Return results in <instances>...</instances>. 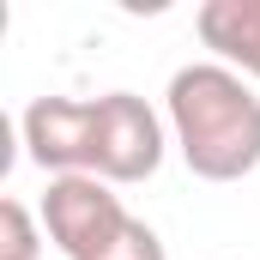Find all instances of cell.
<instances>
[{
  "mask_svg": "<svg viewBox=\"0 0 260 260\" xmlns=\"http://www.w3.org/2000/svg\"><path fill=\"white\" fill-rule=\"evenodd\" d=\"M194 30L230 73L260 79V0H206Z\"/></svg>",
  "mask_w": 260,
  "mask_h": 260,
  "instance_id": "obj_5",
  "label": "cell"
},
{
  "mask_svg": "<svg viewBox=\"0 0 260 260\" xmlns=\"http://www.w3.org/2000/svg\"><path fill=\"white\" fill-rule=\"evenodd\" d=\"M170 133L200 182H242L260 170V97L224 61H194L170 79Z\"/></svg>",
  "mask_w": 260,
  "mask_h": 260,
  "instance_id": "obj_1",
  "label": "cell"
},
{
  "mask_svg": "<svg viewBox=\"0 0 260 260\" xmlns=\"http://www.w3.org/2000/svg\"><path fill=\"white\" fill-rule=\"evenodd\" d=\"M133 212L109 194L103 176H49V194H43V230L67 260H91Z\"/></svg>",
  "mask_w": 260,
  "mask_h": 260,
  "instance_id": "obj_2",
  "label": "cell"
},
{
  "mask_svg": "<svg viewBox=\"0 0 260 260\" xmlns=\"http://www.w3.org/2000/svg\"><path fill=\"white\" fill-rule=\"evenodd\" d=\"M24 151L49 176H91V164H97V103L37 97L24 109Z\"/></svg>",
  "mask_w": 260,
  "mask_h": 260,
  "instance_id": "obj_4",
  "label": "cell"
},
{
  "mask_svg": "<svg viewBox=\"0 0 260 260\" xmlns=\"http://www.w3.org/2000/svg\"><path fill=\"white\" fill-rule=\"evenodd\" d=\"M91 260H170V254H164V242H157V230H151L145 218H127Z\"/></svg>",
  "mask_w": 260,
  "mask_h": 260,
  "instance_id": "obj_6",
  "label": "cell"
},
{
  "mask_svg": "<svg viewBox=\"0 0 260 260\" xmlns=\"http://www.w3.org/2000/svg\"><path fill=\"white\" fill-rule=\"evenodd\" d=\"M0 260H37V224L24 200H0Z\"/></svg>",
  "mask_w": 260,
  "mask_h": 260,
  "instance_id": "obj_7",
  "label": "cell"
},
{
  "mask_svg": "<svg viewBox=\"0 0 260 260\" xmlns=\"http://www.w3.org/2000/svg\"><path fill=\"white\" fill-rule=\"evenodd\" d=\"M157 164H164V121L151 115V103L133 91L97 97V164H91V176L145 182Z\"/></svg>",
  "mask_w": 260,
  "mask_h": 260,
  "instance_id": "obj_3",
  "label": "cell"
}]
</instances>
